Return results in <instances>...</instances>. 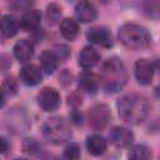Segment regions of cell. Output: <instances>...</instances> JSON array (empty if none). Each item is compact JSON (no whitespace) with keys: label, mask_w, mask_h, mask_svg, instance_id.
Instances as JSON below:
<instances>
[{"label":"cell","mask_w":160,"mask_h":160,"mask_svg":"<svg viewBox=\"0 0 160 160\" xmlns=\"http://www.w3.org/2000/svg\"><path fill=\"white\" fill-rule=\"evenodd\" d=\"M128 70L119 58H109L105 60L98 75L99 85L108 92L120 91L128 81Z\"/></svg>","instance_id":"obj_1"},{"label":"cell","mask_w":160,"mask_h":160,"mask_svg":"<svg viewBox=\"0 0 160 160\" xmlns=\"http://www.w3.org/2000/svg\"><path fill=\"white\" fill-rule=\"evenodd\" d=\"M119 116L128 124H140L149 115V102L145 96L140 94H126L118 100L116 104Z\"/></svg>","instance_id":"obj_2"},{"label":"cell","mask_w":160,"mask_h":160,"mask_svg":"<svg viewBox=\"0 0 160 160\" xmlns=\"http://www.w3.org/2000/svg\"><path fill=\"white\" fill-rule=\"evenodd\" d=\"M118 38L120 42L130 50L145 49L151 42V35L148 29L134 22L121 25L118 32Z\"/></svg>","instance_id":"obj_3"},{"label":"cell","mask_w":160,"mask_h":160,"mask_svg":"<svg viewBox=\"0 0 160 160\" xmlns=\"http://www.w3.org/2000/svg\"><path fill=\"white\" fill-rule=\"evenodd\" d=\"M41 132H42V136L49 142L55 144V145L68 141L71 136V130L66 120H64L62 118H58V116L48 119L42 124Z\"/></svg>","instance_id":"obj_4"},{"label":"cell","mask_w":160,"mask_h":160,"mask_svg":"<svg viewBox=\"0 0 160 160\" xmlns=\"http://www.w3.org/2000/svg\"><path fill=\"white\" fill-rule=\"evenodd\" d=\"M111 119V111L105 104H96L94 105L88 114L89 125L95 130H101L106 128Z\"/></svg>","instance_id":"obj_5"},{"label":"cell","mask_w":160,"mask_h":160,"mask_svg":"<svg viewBox=\"0 0 160 160\" xmlns=\"http://www.w3.org/2000/svg\"><path fill=\"white\" fill-rule=\"evenodd\" d=\"M60 94L54 88H44L38 94V104L44 111H54L60 106Z\"/></svg>","instance_id":"obj_6"},{"label":"cell","mask_w":160,"mask_h":160,"mask_svg":"<svg viewBox=\"0 0 160 160\" xmlns=\"http://www.w3.org/2000/svg\"><path fill=\"white\" fill-rule=\"evenodd\" d=\"M155 72L154 62L148 59H139L135 62V79L141 85H149L152 81Z\"/></svg>","instance_id":"obj_7"},{"label":"cell","mask_w":160,"mask_h":160,"mask_svg":"<svg viewBox=\"0 0 160 160\" xmlns=\"http://www.w3.org/2000/svg\"><path fill=\"white\" fill-rule=\"evenodd\" d=\"M86 38L91 44L100 45L102 48H111L112 46V36L111 32L104 26H95L88 30Z\"/></svg>","instance_id":"obj_8"},{"label":"cell","mask_w":160,"mask_h":160,"mask_svg":"<svg viewBox=\"0 0 160 160\" xmlns=\"http://www.w3.org/2000/svg\"><path fill=\"white\" fill-rule=\"evenodd\" d=\"M21 82H24L26 86H35L41 82L42 80V71L39 66L34 64H25L19 72Z\"/></svg>","instance_id":"obj_9"},{"label":"cell","mask_w":160,"mask_h":160,"mask_svg":"<svg viewBox=\"0 0 160 160\" xmlns=\"http://www.w3.org/2000/svg\"><path fill=\"white\" fill-rule=\"evenodd\" d=\"M109 139L111 144H114L118 148H125L129 146L134 141V134L130 129L125 126H115L109 132Z\"/></svg>","instance_id":"obj_10"},{"label":"cell","mask_w":160,"mask_h":160,"mask_svg":"<svg viewBox=\"0 0 160 160\" xmlns=\"http://www.w3.org/2000/svg\"><path fill=\"white\" fill-rule=\"evenodd\" d=\"M14 56L19 62L26 64L34 56V44L29 39H20L14 45Z\"/></svg>","instance_id":"obj_11"},{"label":"cell","mask_w":160,"mask_h":160,"mask_svg":"<svg viewBox=\"0 0 160 160\" xmlns=\"http://www.w3.org/2000/svg\"><path fill=\"white\" fill-rule=\"evenodd\" d=\"M98 11L92 2L90 1H80L75 6V18L80 22H91L96 19Z\"/></svg>","instance_id":"obj_12"},{"label":"cell","mask_w":160,"mask_h":160,"mask_svg":"<svg viewBox=\"0 0 160 160\" xmlns=\"http://www.w3.org/2000/svg\"><path fill=\"white\" fill-rule=\"evenodd\" d=\"M41 21V12L38 9L29 8L25 10L20 18V28L25 31H35L38 30Z\"/></svg>","instance_id":"obj_13"},{"label":"cell","mask_w":160,"mask_h":160,"mask_svg":"<svg viewBox=\"0 0 160 160\" xmlns=\"http://www.w3.org/2000/svg\"><path fill=\"white\" fill-rule=\"evenodd\" d=\"M100 61V54L92 46H85L79 55V65L82 69H91Z\"/></svg>","instance_id":"obj_14"},{"label":"cell","mask_w":160,"mask_h":160,"mask_svg":"<svg viewBox=\"0 0 160 160\" xmlns=\"http://www.w3.org/2000/svg\"><path fill=\"white\" fill-rule=\"evenodd\" d=\"M86 149L89 151V154L94 155V156H100L106 151L108 148V142L104 139V136L99 135V134H91L86 138Z\"/></svg>","instance_id":"obj_15"},{"label":"cell","mask_w":160,"mask_h":160,"mask_svg":"<svg viewBox=\"0 0 160 160\" xmlns=\"http://www.w3.org/2000/svg\"><path fill=\"white\" fill-rule=\"evenodd\" d=\"M59 58L54 52V50H45L40 55V65L41 70H44L46 74H52L59 65Z\"/></svg>","instance_id":"obj_16"},{"label":"cell","mask_w":160,"mask_h":160,"mask_svg":"<svg viewBox=\"0 0 160 160\" xmlns=\"http://www.w3.org/2000/svg\"><path fill=\"white\" fill-rule=\"evenodd\" d=\"M79 86L89 94H95L99 89V79L92 72L84 71L79 76Z\"/></svg>","instance_id":"obj_17"},{"label":"cell","mask_w":160,"mask_h":160,"mask_svg":"<svg viewBox=\"0 0 160 160\" xmlns=\"http://www.w3.org/2000/svg\"><path fill=\"white\" fill-rule=\"evenodd\" d=\"M60 32H61L62 38H65L66 40H70V41L74 40L79 34L78 21L71 18L62 19L60 22Z\"/></svg>","instance_id":"obj_18"},{"label":"cell","mask_w":160,"mask_h":160,"mask_svg":"<svg viewBox=\"0 0 160 160\" xmlns=\"http://www.w3.org/2000/svg\"><path fill=\"white\" fill-rule=\"evenodd\" d=\"M20 22L12 15H4L1 18V34L4 38H12L19 30Z\"/></svg>","instance_id":"obj_19"},{"label":"cell","mask_w":160,"mask_h":160,"mask_svg":"<svg viewBox=\"0 0 160 160\" xmlns=\"http://www.w3.org/2000/svg\"><path fill=\"white\" fill-rule=\"evenodd\" d=\"M151 150L144 144L134 145L128 154V160H151Z\"/></svg>","instance_id":"obj_20"},{"label":"cell","mask_w":160,"mask_h":160,"mask_svg":"<svg viewBox=\"0 0 160 160\" xmlns=\"http://www.w3.org/2000/svg\"><path fill=\"white\" fill-rule=\"evenodd\" d=\"M61 16H62V11H61V6L58 5L56 2H50L46 6V11H45V19L46 22L49 25H56L60 24L61 21Z\"/></svg>","instance_id":"obj_21"},{"label":"cell","mask_w":160,"mask_h":160,"mask_svg":"<svg viewBox=\"0 0 160 160\" xmlns=\"http://www.w3.org/2000/svg\"><path fill=\"white\" fill-rule=\"evenodd\" d=\"M81 152L80 146L76 142H69L62 152V160H79Z\"/></svg>","instance_id":"obj_22"},{"label":"cell","mask_w":160,"mask_h":160,"mask_svg":"<svg viewBox=\"0 0 160 160\" xmlns=\"http://www.w3.org/2000/svg\"><path fill=\"white\" fill-rule=\"evenodd\" d=\"M16 92V82L12 78H8L4 80L2 86H1V106L5 102L6 95H12Z\"/></svg>","instance_id":"obj_23"},{"label":"cell","mask_w":160,"mask_h":160,"mask_svg":"<svg viewBox=\"0 0 160 160\" xmlns=\"http://www.w3.org/2000/svg\"><path fill=\"white\" fill-rule=\"evenodd\" d=\"M54 52L56 54V56L59 58L60 61H64V60L69 56L70 50H69V48L65 46V45H58V46L54 49Z\"/></svg>","instance_id":"obj_24"},{"label":"cell","mask_w":160,"mask_h":160,"mask_svg":"<svg viewBox=\"0 0 160 160\" xmlns=\"http://www.w3.org/2000/svg\"><path fill=\"white\" fill-rule=\"evenodd\" d=\"M70 119H71V121H72L74 124H76V125H80V124L82 122V115H81L78 110H74V111L71 112Z\"/></svg>","instance_id":"obj_25"},{"label":"cell","mask_w":160,"mask_h":160,"mask_svg":"<svg viewBox=\"0 0 160 160\" xmlns=\"http://www.w3.org/2000/svg\"><path fill=\"white\" fill-rule=\"evenodd\" d=\"M0 144H1V148H0V151L1 152H5L6 150H8V141H6V139L5 138H0Z\"/></svg>","instance_id":"obj_26"},{"label":"cell","mask_w":160,"mask_h":160,"mask_svg":"<svg viewBox=\"0 0 160 160\" xmlns=\"http://www.w3.org/2000/svg\"><path fill=\"white\" fill-rule=\"evenodd\" d=\"M154 66H155V70H158V72H159V75H160V60H158L156 62H154ZM156 92L160 95V86L156 88Z\"/></svg>","instance_id":"obj_27"},{"label":"cell","mask_w":160,"mask_h":160,"mask_svg":"<svg viewBox=\"0 0 160 160\" xmlns=\"http://www.w3.org/2000/svg\"><path fill=\"white\" fill-rule=\"evenodd\" d=\"M15 160H30V159H25V158H18V159H15Z\"/></svg>","instance_id":"obj_28"}]
</instances>
